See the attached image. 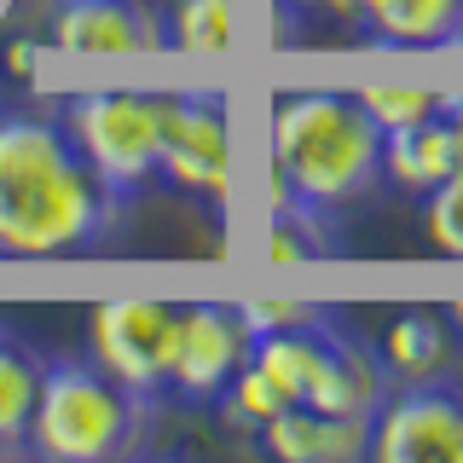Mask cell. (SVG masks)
Instances as JSON below:
<instances>
[{
  "label": "cell",
  "instance_id": "7402d4cb",
  "mask_svg": "<svg viewBox=\"0 0 463 463\" xmlns=\"http://www.w3.org/2000/svg\"><path fill=\"white\" fill-rule=\"evenodd\" d=\"M0 70H6L18 87H29V81H35V70H41V41H29V35L0 41Z\"/></svg>",
  "mask_w": 463,
  "mask_h": 463
},
{
  "label": "cell",
  "instance_id": "8fae6325",
  "mask_svg": "<svg viewBox=\"0 0 463 463\" xmlns=\"http://www.w3.org/2000/svg\"><path fill=\"white\" fill-rule=\"evenodd\" d=\"M388 388H394V383H388L383 359H376L365 342H354L342 325H330L325 359H318L313 394H307L313 411H330V417H376V405L388 400Z\"/></svg>",
  "mask_w": 463,
  "mask_h": 463
},
{
  "label": "cell",
  "instance_id": "9c48e42d",
  "mask_svg": "<svg viewBox=\"0 0 463 463\" xmlns=\"http://www.w3.org/2000/svg\"><path fill=\"white\" fill-rule=\"evenodd\" d=\"M250 359V325L226 301H185L180 307V342H174L168 394L180 400H214Z\"/></svg>",
  "mask_w": 463,
  "mask_h": 463
},
{
  "label": "cell",
  "instance_id": "44dd1931",
  "mask_svg": "<svg viewBox=\"0 0 463 463\" xmlns=\"http://www.w3.org/2000/svg\"><path fill=\"white\" fill-rule=\"evenodd\" d=\"M279 6H284V18H325L342 29L359 24V0H279Z\"/></svg>",
  "mask_w": 463,
  "mask_h": 463
},
{
  "label": "cell",
  "instance_id": "d6986e66",
  "mask_svg": "<svg viewBox=\"0 0 463 463\" xmlns=\"http://www.w3.org/2000/svg\"><path fill=\"white\" fill-rule=\"evenodd\" d=\"M423 232L440 255L463 260V174L440 180L434 192H423Z\"/></svg>",
  "mask_w": 463,
  "mask_h": 463
},
{
  "label": "cell",
  "instance_id": "7a4b0ae2",
  "mask_svg": "<svg viewBox=\"0 0 463 463\" xmlns=\"http://www.w3.org/2000/svg\"><path fill=\"white\" fill-rule=\"evenodd\" d=\"M267 209L336 214L383 180V128L365 116L354 87H289L267 116Z\"/></svg>",
  "mask_w": 463,
  "mask_h": 463
},
{
  "label": "cell",
  "instance_id": "277c9868",
  "mask_svg": "<svg viewBox=\"0 0 463 463\" xmlns=\"http://www.w3.org/2000/svg\"><path fill=\"white\" fill-rule=\"evenodd\" d=\"M58 122L76 139V151L99 168L116 197H134L156 174L163 145V87H76L58 99Z\"/></svg>",
  "mask_w": 463,
  "mask_h": 463
},
{
  "label": "cell",
  "instance_id": "d4e9b609",
  "mask_svg": "<svg viewBox=\"0 0 463 463\" xmlns=\"http://www.w3.org/2000/svg\"><path fill=\"white\" fill-rule=\"evenodd\" d=\"M446 318H452V330L463 336V301H452V307H446Z\"/></svg>",
  "mask_w": 463,
  "mask_h": 463
},
{
  "label": "cell",
  "instance_id": "3957f363",
  "mask_svg": "<svg viewBox=\"0 0 463 463\" xmlns=\"http://www.w3.org/2000/svg\"><path fill=\"white\" fill-rule=\"evenodd\" d=\"M145 411H151V400L128 394L93 359L58 354L41 371V394H35V417H29L24 446L52 463H105L139 446Z\"/></svg>",
  "mask_w": 463,
  "mask_h": 463
},
{
  "label": "cell",
  "instance_id": "2e32d148",
  "mask_svg": "<svg viewBox=\"0 0 463 463\" xmlns=\"http://www.w3.org/2000/svg\"><path fill=\"white\" fill-rule=\"evenodd\" d=\"M238 35V6L232 0H174L163 18V41L185 58H221Z\"/></svg>",
  "mask_w": 463,
  "mask_h": 463
},
{
  "label": "cell",
  "instance_id": "ac0fdd59",
  "mask_svg": "<svg viewBox=\"0 0 463 463\" xmlns=\"http://www.w3.org/2000/svg\"><path fill=\"white\" fill-rule=\"evenodd\" d=\"M260 255L289 267V260H318L336 255V238H330V214L301 209V203H272L267 209V232H260Z\"/></svg>",
  "mask_w": 463,
  "mask_h": 463
},
{
  "label": "cell",
  "instance_id": "ba28073f",
  "mask_svg": "<svg viewBox=\"0 0 463 463\" xmlns=\"http://www.w3.org/2000/svg\"><path fill=\"white\" fill-rule=\"evenodd\" d=\"M47 47L64 58H139L163 52V12L145 0H52Z\"/></svg>",
  "mask_w": 463,
  "mask_h": 463
},
{
  "label": "cell",
  "instance_id": "603a6c76",
  "mask_svg": "<svg viewBox=\"0 0 463 463\" xmlns=\"http://www.w3.org/2000/svg\"><path fill=\"white\" fill-rule=\"evenodd\" d=\"M446 81H434L440 87V116H463V35L458 41H446Z\"/></svg>",
  "mask_w": 463,
  "mask_h": 463
},
{
  "label": "cell",
  "instance_id": "52a82bcc",
  "mask_svg": "<svg viewBox=\"0 0 463 463\" xmlns=\"http://www.w3.org/2000/svg\"><path fill=\"white\" fill-rule=\"evenodd\" d=\"M376 463H463V388L458 383H400L371 417Z\"/></svg>",
  "mask_w": 463,
  "mask_h": 463
},
{
  "label": "cell",
  "instance_id": "4fadbf2b",
  "mask_svg": "<svg viewBox=\"0 0 463 463\" xmlns=\"http://www.w3.org/2000/svg\"><path fill=\"white\" fill-rule=\"evenodd\" d=\"M354 35L383 52H440L463 35V0H359Z\"/></svg>",
  "mask_w": 463,
  "mask_h": 463
},
{
  "label": "cell",
  "instance_id": "e0dca14e",
  "mask_svg": "<svg viewBox=\"0 0 463 463\" xmlns=\"http://www.w3.org/2000/svg\"><path fill=\"white\" fill-rule=\"evenodd\" d=\"M354 99L365 105V116L383 128V134L440 116V87H434V81H417V76H365V81L354 87Z\"/></svg>",
  "mask_w": 463,
  "mask_h": 463
},
{
  "label": "cell",
  "instance_id": "5bb4252c",
  "mask_svg": "<svg viewBox=\"0 0 463 463\" xmlns=\"http://www.w3.org/2000/svg\"><path fill=\"white\" fill-rule=\"evenodd\" d=\"M383 180L405 197H423L440 180H452V116H429V122L383 134Z\"/></svg>",
  "mask_w": 463,
  "mask_h": 463
},
{
  "label": "cell",
  "instance_id": "6da1fadb",
  "mask_svg": "<svg viewBox=\"0 0 463 463\" xmlns=\"http://www.w3.org/2000/svg\"><path fill=\"white\" fill-rule=\"evenodd\" d=\"M122 221V197L99 180L58 116L0 110V260L93 255Z\"/></svg>",
  "mask_w": 463,
  "mask_h": 463
},
{
  "label": "cell",
  "instance_id": "5b68a950",
  "mask_svg": "<svg viewBox=\"0 0 463 463\" xmlns=\"http://www.w3.org/2000/svg\"><path fill=\"white\" fill-rule=\"evenodd\" d=\"M156 174L203 209L232 203V116L221 87H163Z\"/></svg>",
  "mask_w": 463,
  "mask_h": 463
},
{
  "label": "cell",
  "instance_id": "8992f818",
  "mask_svg": "<svg viewBox=\"0 0 463 463\" xmlns=\"http://www.w3.org/2000/svg\"><path fill=\"white\" fill-rule=\"evenodd\" d=\"M180 307L185 301H156V296L99 301L87 313V359L110 371L128 394L163 400L174 371V342H180Z\"/></svg>",
  "mask_w": 463,
  "mask_h": 463
},
{
  "label": "cell",
  "instance_id": "9a60e30c",
  "mask_svg": "<svg viewBox=\"0 0 463 463\" xmlns=\"http://www.w3.org/2000/svg\"><path fill=\"white\" fill-rule=\"evenodd\" d=\"M41 371H47V354L29 347L24 336H12V330L0 325V452H12V446L29 440Z\"/></svg>",
  "mask_w": 463,
  "mask_h": 463
},
{
  "label": "cell",
  "instance_id": "30bf717a",
  "mask_svg": "<svg viewBox=\"0 0 463 463\" xmlns=\"http://www.w3.org/2000/svg\"><path fill=\"white\" fill-rule=\"evenodd\" d=\"M255 446L279 463H354L371 452V417H330L313 405H284L255 429Z\"/></svg>",
  "mask_w": 463,
  "mask_h": 463
},
{
  "label": "cell",
  "instance_id": "cb8c5ba5",
  "mask_svg": "<svg viewBox=\"0 0 463 463\" xmlns=\"http://www.w3.org/2000/svg\"><path fill=\"white\" fill-rule=\"evenodd\" d=\"M452 174H463V116H452Z\"/></svg>",
  "mask_w": 463,
  "mask_h": 463
},
{
  "label": "cell",
  "instance_id": "7c38bea8",
  "mask_svg": "<svg viewBox=\"0 0 463 463\" xmlns=\"http://www.w3.org/2000/svg\"><path fill=\"white\" fill-rule=\"evenodd\" d=\"M376 359H383L388 383H440L458 359V330L440 307H400L376 336Z\"/></svg>",
  "mask_w": 463,
  "mask_h": 463
},
{
  "label": "cell",
  "instance_id": "ffe728a7",
  "mask_svg": "<svg viewBox=\"0 0 463 463\" xmlns=\"http://www.w3.org/2000/svg\"><path fill=\"white\" fill-rule=\"evenodd\" d=\"M243 325H250V336L260 330H296V325H325V318H336L330 307H318V301H272V296H255V301H238Z\"/></svg>",
  "mask_w": 463,
  "mask_h": 463
}]
</instances>
